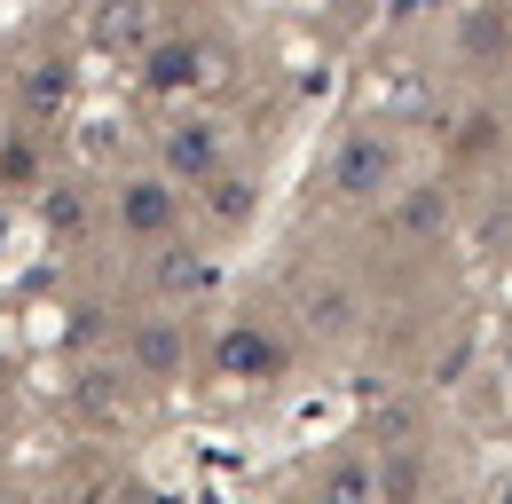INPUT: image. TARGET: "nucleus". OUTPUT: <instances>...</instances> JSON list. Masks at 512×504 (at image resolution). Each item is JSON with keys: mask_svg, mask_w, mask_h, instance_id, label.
Returning a JSON list of instances; mask_svg holds the SVG:
<instances>
[{"mask_svg": "<svg viewBox=\"0 0 512 504\" xmlns=\"http://www.w3.org/2000/svg\"><path fill=\"white\" fill-rule=\"evenodd\" d=\"M339 189H379L386 182V142H371V134H355L347 150H339V174H331Z\"/></svg>", "mask_w": 512, "mask_h": 504, "instance_id": "4", "label": "nucleus"}, {"mask_svg": "<svg viewBox=\"0 0 512 504\" xmlns=\"http://www.w3.org/2000/svg\"><path fill=\"white\" fill-rule=\"evenodd\" d=\"M111 221H119L127 237H166V229L182 221V189L166 182V174H134V182H119V197H111Z\"/></svg>", "mask_w": 512, "mask_h": 504, "instance_id": "1", "label": "nucleus"}, {"mask_svg": "<svg viewBox=\"0 0 512 504\" xmlns=\"http://www.w3.org/2000/svg\"><path fill=\"white\" fill-rule=\"evenodd\" d=\"M213 158H221V134H213L205 119H174L166 126V182H205Z\"/></svg>", "mask_w": 512, "mask_h": 504, "instance_id": "2", "label": "nucleus"}, {"mask_svg": "<svg viewBox=\"0 0 512 504\" xmlns=\"http://www.w3.org/2000/svg\"><path fill=\"white\" fill-rule=\"evenodd\" d=\"M213 363H221V378H268L276 363H284V347H276L260 323H229L221 347H213Z\"/></svg>", "mask_w": 512, "mask_h": 504, "instance_id": "3", "label": "nucleus"}, {"mask_svg": "<svg viewBox=\"0 0 512 504\" xmlns=\"http://www.w3.org/2000/svg\"><path fill=\"white\" fill-rule=\"evenodd\" d=\"M134 355H142V371H150V378H174V363H182V331H174V315H158V323H142V339H134Z\"/></svg>", "mask_w": 512, "mask_h": 504, "instance_id": "5", "label": "nucleus"}, {"mask_svg": "<svg viewBox=\"0 0 512 504\" xmlns=\"http://www.w3.org/2000/svg\"><path fill=\"white\" fill-rule=\"evenodd\" d=\"M0 142H8V119H0Z\"/></svg>", "mask_w": 512, "mask_h": 504, "instance_id": "6", "label": "nucleus"}]
</instances>
